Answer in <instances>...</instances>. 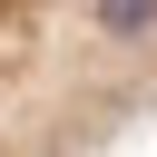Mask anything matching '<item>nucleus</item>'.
<instances>
[{
	"label": "nucleus",
	"mask_w": 157,
	"mask_h": 157,
	"mask_svg": "<svg viewBox=\"0 0 157 157\" xmlns=\"http://www.w3.org/2000/svg\"><path fill=\"white\" fill-rule=\"evenodd\" d=\"M157 118V0H0V157H108Z\"/></svg>",
	"instance_id": "1"
}]
</instances>
